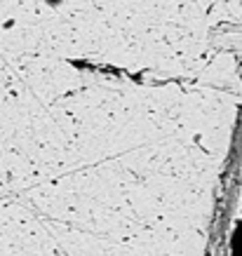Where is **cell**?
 <instances>
[{
	"instance_id": "1",
	"label": "cell",
	"mask_w": 242,
	"mask_h": 256,
	"mask_svg": "<svg viewBox=\"0 0 242 256\" xmlns=\"http://www.w3.org/2000/svg\"><path fill=\"white\" fill-rule=\"evenodd\" d=\"M45 2H47V5H52V8H59L64 0H45Z\"/></svg>"
}]
</instances>
